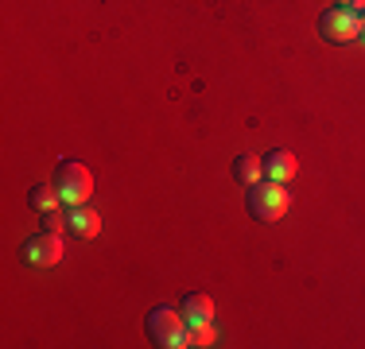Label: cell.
<instances>
[{
	"instance_id": "6da1fadb",
	"label": "cell",
	"mask_w": 365,
	"mask_h": 349,
	"mask_svg": "<svg viewBox=\"0 0 365 349\" xmlns=\"http://www.w3.org/2000/svg\"><path fill=\"white\" fill-rule=\"evenodd\" d=\"M144 326H148V338H152L155 345H163V349L190 345L187 342L190 322L182 318V311H175V307H152V311H148V318H144Z\"/></svg>"
},
{
	"instance_id": "7a4b0ae2",
	"label": "cell",
	"mask_w": 365,
	"mask_h": 349,
	"mask_svg": "<svg viewBox=\"0 0 365 349\" xmlns=\"http://www.w3.org/2000/svg\"><path fill=\"white\" fill-rule=\"evenodd\" d=\"M249 214L257 217V222H280L284 214H288L292 206V194L284 190V182H272V179H260L249 187Z\"/></svg>"
},
{
	"instance_id": "3957f363",
	"label": "cell",
	"mask_w": 365,
	"mask_h": 349,
	"mask_svg": "<svg viewBox=\"0 0 365 349\" xmlns=\"http://www.w3.org/2000/svg\"><path fill=\"white\" fill-rule=\"evenodd\" d=\"M55 187H58V194H63V202H90V194H93V171L86 167V163H78V160H63L55 167Z\"/></svg>"
},
{
	"instance_id": "277c9868",
	"label": "cell",
	"mask_w": 365,
	"mask_h": 349,
	"mask_svg": "<svg viewBox=\"0 0 365 349\" xmlns=\"http://www.w3.org/2000/svg\"><path fill=\"white\" fill-rule=\"evenodd\" d=\"M361 31V20L358 12H350V8H338L330 4L323 16H319V35H323L327 43H354Z\"/></svg>"
},
{
	"instance_id": "5b68a950",
	"label": "cell",
	"mask_w": 365,
	"mask_h": 349,
	"mask_svg": "<svg viewBox=\"0 0 365 349\" xmlns=\"http://www.w3.org/2000/svg\"><path fill=\"white\" fill-rule=\"evenodd\" d=\"M63 237L58 233H51V229H43L36 233V237H28L20 244V256L28 260V264H36V268H51V264H58L63 260Z\"/></svg>"
},
{
	"instance_id": "8992f818",
	"label": "cell",
	"mask_w": 365,
	"mask_h": 349,
	"mask_svg": "<svg viewBox=\"0 0 365 349\" xmlns=\"http://www.w3.org/2000/svg\"><path fill=\"white\" fill-rule=\"evenodd\" d=\"M66 229H71L74 237L90 241L101 233V214L90 202H78V206H71V214H66Z\"/></svg>"
},
{
	"instance_id": "52a82bcc",
	"label": "cell",
	"mask_w": 365,
	"mask_h": 349,
	"mask_svg": "<svg viewBox=\"0 0 365 349\" xmlns=\"http://www.w3.org/2000/svg\"><path fill=\"white\" fill-rule=\"evenodd\" d=\"M260 163H264V179H272V182H292L295 171H299V163H295V155L288 147H272Z\"/></svg>"
},
{
	"instance_id": "ba28073f",
	"label": "cell",
	"mask_w": 365,
	"mask_h": 349,
	"mask_svg": "<svg viewBox=\"0 0 365 349\" xmlns=\"http://www.w3.org/2000/svg\"><path fill=\"white\" fill-rule=\"evenodd\" d=\"M179 311L187 322H210L214 318V299L206 291H190V295H182Z\"/></svg>"
},
{
	"instance_id": "9c48e42d",
	"label": "cell",
	"mask_w": 365,
	"mask_h": 349,
	"mask_svg": "<svg viewBox=\"0 0 365 349\" xmlns=\"http://www.w3.org/2000/svg\"><path fill=\"white\" fill-rule=\"evenodd\" d=\"M58 202H63V194H58L55 182H39L28 194V206L36 209V214H51V209H58Z\"/></svg>"
},
{
	"instance_id": "30bf717a",
	"label": "cell",
	"mask_w": 365,
	"mask_h": 349,
	"mask_svg": "<svg viewBox=\"0 0 365 349\" xmlns=\"http://www.w3.org/2000/svg\"><path fill=\"white\" fill-rule=\"evenodd\" d=\"M233 179H237L241 187H253V182L264 179V163H260L257 155H237V160H233Z\"/></svg>"
},
{
	"instance_id": "8fae6325",
	"label": "cell",
	"mask_w": 365,
	"mask_h": 349,
	"mask_svg": "<svg viewBox=\"0 0 365 349\" xmlns=\"http://www.w3.org/2000/svg\"><path fill=\"white\" fill-rule=\"evenodd\" d=\"M187 342H190V345H214V342H218V330H214V318H210V322H190Z\"/></svg>"
},
{
	"instance_id": "7c38bea8",
	"label": "cell",
	"mask_w": 365,
	"mask_h": 349,
	"mask_svg": "<svg viewBox=\"0 0 365 349\" xmlns=\"http://www.w3.org/2000/svg\"><path fill=\"white\" fill-rule=\"evenodd\" d=\"M63 225H66V214H58V209H51V214H43V229L58 233Z\"/></svg>"
},
{
	"instance_id": "4fadbf2b",
	"label": "cell",
	"mask_w": 365,
	"mask_h": 349,
	"mask_svg": "<svg viewBox=\"0 0 365 349\" xmlns=\"http://www.w3.org/2000/svg\"><path fill=\"white\" fill-rule=\"evenodd\" d=\"M338 8H350V12H358V16H365V0H334Z\"/></svg>"
},
{
	"instance_id": "5bb4252c",
	"label": "cell",
	"mask_w": 365,
	"mask_h": 349,
	"mask_svg": "<svg viewBox=\"0 0 365 349\" xmlns=\"http://www.w3.org/2000/svg\"><path fill=\"white\" fill-rule=\"evenodd\" d=\"M358 20H361V31H358V39L365 43V16H358Z\"/></svg>"
}]
</instances>
